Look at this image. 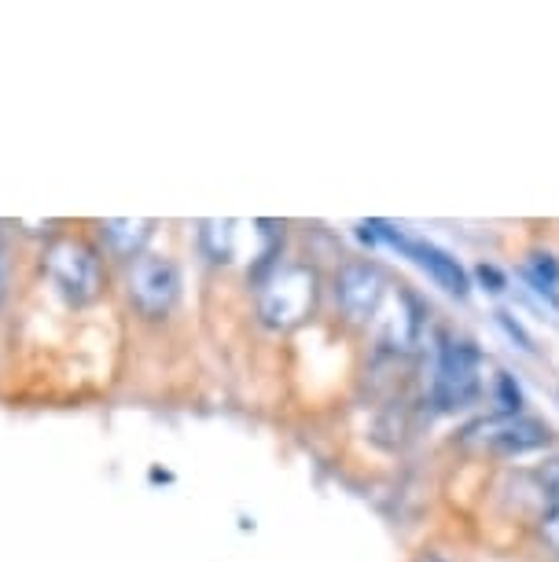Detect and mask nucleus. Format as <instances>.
<instances>
[{
    "mask_svg": "<svg viewBox=\"0 0 559 562\" xmlns=\"http://www.w3.org/2000/svg\"><path fill=\"white\" fill-rule=\"evenodd\" d=\"M321 280L310 265H277L258 283V316L272 331H294L313 316Z\"/></svg>",
    "mask_w": 559,
    "mask_h": 562,
    "instance_id": "1",
    "label": "nucleus"
},
{
    "mask_svg": "<svg viewBox=\"0 0 559 562\" xmlns=\"http://www.w3.org/2000/svg\"><path fill=\"white\" fill-rule=\"evenodd\" d=\"M45 272L70 305H92L103 294V288H108L100 250L89 247L86 239H74V236H59L48 243Z\"/></svg>",
    "mask_w": 559,
    "mask_h": 562,
    "instance_id": "2",
    "label": "nucleus"
},
{
    "mask_svg": "<svg viewBox=\"0 0 559 562\" xmlns=\"http://www.w3.org/2000/svg\"><path fill=\"white\" fill-rule=\"evenodd\" d=\"M482 394V357L463 338H449L438 346L435 371H431V401L441 412L468 408Z\"/></svg>",
    "mask_w": 559,
    "mask_h": 562,
    "instance_id": "3",
    "label": "nucleus"
},
{
    "mask_svg": "<svg viewBox=\"0 0 559 562\" xmlns=\"http://www.w3.org/2000/svg\"><path fill=\"white\" fill-rule=\"evenodd\" d=\"M361 236L368 243H390V247H398V250L405 254V258H413L420 269H424L446 294H452V299H468V291H471L468 269H463V265L452 258L449 250H441L438 243L413 239V236H405L402 228L387 225V221H365Z\"/></svg>",
    "mask_w": 559,
    "mask_h": 562,
    "instance_id": "4",
    "label": "nucleus"
},
{
    "mask_svg": "<svg viewBox=\"0 0 559 562\" xmlns=\"http://www.w3.org/2000/svg\"><path fill=\"white\" fill-rule=\"evenodd\" d=\"M125 294H130V305L141 316L163 321L181 302V269L166 254H141L136 261H130V272H125Z\"/></svg>",
    "mask_w": 559,
    "mask_h": 562,
    "instance_id": "5",
    "label": "nucleus"
},
{
    "mask_svg": "<svg viewBox=\"0 0 559 562\" xmlns=\"http://www.w3.org/2000/svg\"><path fill=\"white\" fill-rule=\"evenodd\" d=\"M552 441V430L530 416H490L463 430V445L493 456H526Z\"/></svg>",
    "mask_w": 559,
    "mask_h": 562,
    "instance_id": "6",
    "label": "nucleus"
},
{
    "mask_svg": "<svg viewBox=\"0 0 559 562\" xmlns=\"http://www.w3.org/2000/svg\"><path fill=\"white\" fill-rule=\"evenodd\" d=\"M390 291V276L376 261H346L335 276V294H339V310L354 324H372Z\"/></svg>",
    "mask_w": 559,
    "mask_h": 562,
    "instance_id": "7",
    "label": "nucleus"
},
{
    "mask_svg": "<svg viewBox=\"0 0 559 562\" xmlns=\"http://www.w3.org/2000/svg\"><path fill=\"white\" fill-rule=\"evenodd\" d=\"M368 327H372L383 346L398 349V353H409V349H416L420 331H424V310H420V302L402 288V283H390L387 299Z\"/></svg>",
    "mask_w": 559,
    "mask_h": 562,
    "instance_id": "8",
    "label": "nucleus"
},
{
    "mask_svg": "<svg viewBox=\"0 0 559 562\" xmlns=\"http://www.w3.org/2000/svg\"><path fill=\"white\" fill-rule=\"evenodd\" d=\"M155 236V221L152 217H114L100 225V243L103 250L114 258L136 261L141 254H147V239Z\"/></svg>",
    "mask_w": 559,
    "mask_h": 562,
    "instance_id": "9",
    "label": "nucleus"
},
{
    "mask_svg": "<svg viewBox=\"0 0 559 562\" xmlns=\"http://www.w3.org/2000/svg\"><path fill=\"white\" fill-rule=\"evenodd\" d=\"M247 225H239V221H199V247L210 261L225 265L232 258H239V236H244Z\"/></svg>",
    "mask_w": 559,
    "mask_h": 562,
    "instance_id": "10",
    "label": "nucleus"
},
{
    "mask_svg": "<svg viewBox=\"0 0 559 562\" xmlns=\"http://www.w3.org/2000/svg\"><path fill=\"white\" fill-rule=\"evenodd\" d=\"M523 280L530 283L537 294H545V299L556 302V288H559V265L552 254H534L530 261L523 265ZM559 305V302H556Z\"/></svg>",
    "mask_w": 559,
    "mask_h": 562,
    "instance_id": "11",
    "label": "nucleus"
},
{
    "mask_svg": "<svg viewBox=\"0 0 559 562\" xmlns=\"http://www.w3.org/2000/svg\"><path fill=\"white\" fill-rule=\"evenodd\" d=\"M493 401L501 405V416H523V390L515 383V375H508V371L493 375Z\"/></svg>",
    "mask_w": 559,
    "mask_h": 562,
    "instance_id": "12",
    "label": "nucleus"
},
{
    "mask_svg": "<svg viewBox=\"0 0 559 562\" xmlns=\"http://www.w3.org/2000/svg\"><path fill=\"white\" fill-rule=\"evenodd\" d=\"M537 482H541V490H545V496L552 501V507L559 504V456L556 460H548L541 471H537Z\"/></svg>",
    "mask_w": 559,
    "mask_h": 562,
    "instance_id": "13",
    "label": "nucleus"
},
{
    "mask_svg": "<svg viewBox=\"0 0 559 562\" xmlns=\"http://www.w3.org/2000/svg\"><path fill=\"white\" fill-rule=\"evenodd\" d=\"M474 280H479L490 294H501L504 288H508V276H504L501 269H493V265H479V269H474Z\"/></svg>",
    "mask_w": 559,
    "mask_h": 562,
    "instance_id": "14",
    "label": "nucleus"
},
{
    "mask_svg": "<svg viewBox=\"0 0 559 562\" xmlns=\"http://www.w3.org/2000/svg\"><path fill=\"white\" fill-rule=\"evenodd\" d=\"M541 537H545L548 548L559 551V504L545 512V518H541Z\"/></svg>",
    "mask_w": 559,
    "mask_h": 562,
    "instance_id": "15",
    "label": "nucleus"
},
{
    "mask_svg": "<svg viewBox=\"0 0 559 562\" xmlns=\"http://www.w3.org/2000/svg\"><path fill=\"white\" fill-rule=\"evenodd\" d=\"M497 321H501V327H504V331H508L512 338H519V346H523V349H534V346H530V338H526V331L512 321L508 313H497Z\"/></svg>",
    "mask_w": 559,
    "mask_h": 562,
    "instance_id": "16",
    "label": "nucleus"
},
{
    "mask_svg": "<svg viewBox=\"0 0 559 562\" xmlns=\"http://www.w3.org/2000/svg\"><path fill=\"white\" fill-rule=\"evenodd\" d=\"M8 299V276H4V265H0V305Z\"/></svg>",
    "mask_w": 559,
    "mask_h": 562,
    "instance_id": "17",
    "label": "nucleus"
},
{
    "mask_svg": "<svg viewBox=\"0 0 559 562\" xmlns=\"http://www.w3.org/2000/svg\"><path fill=\"white\" fill-rule=\"evenodd\" d=\"M416 562H446V559H441V555H420Z\"/></svg>",
    "mask_w": 559,
    "mask_h": 562,
    "instance_id": "18",
    "label": "nucleus"
}]
</instances>
